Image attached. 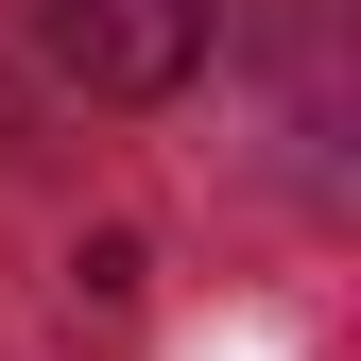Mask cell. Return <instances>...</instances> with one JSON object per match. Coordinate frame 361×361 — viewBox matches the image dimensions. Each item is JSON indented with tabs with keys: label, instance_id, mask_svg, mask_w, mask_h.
I'll return each instance as SVG.
<instances>
[{
	"label": "cell",
	"instance_id": "1",
	"mask_svg": "<svg viewBox=\"0 0 361 361\" xmlns=\"http://www.w3.org/2000/svg\"><path fill=\"white\" fill-rule=\"evenodd\" d=\"M18 35H35L69 86H104V104H155V86L207 69L224 0H18Z\"/></svg>",
	"mask_w": 361,
	"mask_h": 361
}]
</instances>
